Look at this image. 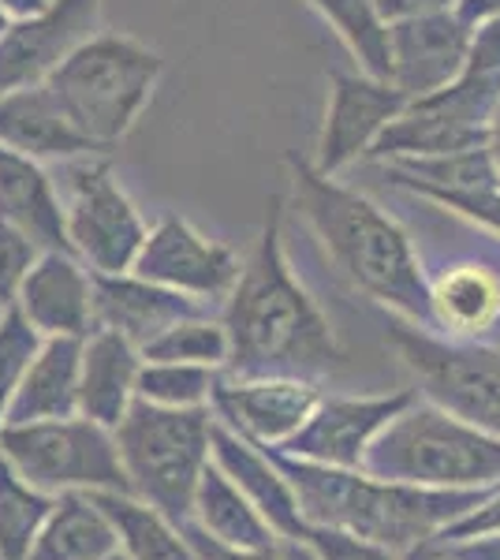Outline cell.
Wrapping results in <instances>:
<instances>
[{"instance_id": "cell-1", "label": "cell", "mask_w": 500, "mask_h": 560, "mask_svg": "<svg viewBox=\"0 0 500 560\" xmlns=\"http://www.w3.org/2000/svg\"><path fill=\"white\" fill-rule=\"evenodd\" d=\"M284 210L288 198L272 195L258 240L221 303V322L229 332L224 374L303 377L322 385L344 363V351L322 303L292 269L284 247Z\"/></svg>"}, {"instance_id": "cell-2", "label": "cell", "mask_w": 500, "mask_h": 560, "mask_svg": "<svg viewBox=\"0 0 500 560\" xmlns=\"http://www.w3.org/2000/svg\"><path fill=\"white\" fill-rule=\"evenodd\" d=\"M284 168L292 184L288 202L303 217L336 273L370 303L385 306L393 318L433 329L426 266L411 232L340 176L322 173L311 158L288 150Z\"/></svg>"}, {"instance_id": "cell-3", "label": "cell", "mask_w": 500, "mask_h": 560, "mask_svg": "<svg viewBox=\"0 0 500 560\" xmlns=\"http://www.w3.org/2000/svg\"><path fill=\"white\" fill-rule=\"evenodd\" d=\"M272 464L292 482L299 512L306 523L344 527L354 535L381 541L404 557L407 549L433 541L449 523L478 509L493 490H426V486L385 482L362 467H329L314 459H299L284 448L261 445Z\"/></svg>"}, {"instance_id": "cell-4", "label": "cell", "mask_w": 500, "mask_h": 560, "mask_svg": "<svg viewBox=\"0 0 500 560\" xmlns=\"http://www.w3.org/2000/svg\"><path fill=\"white\" fill-rule=\"evenodd\" d=\"M165 75V57L120 31H97L45 79L68 120L113 153L135 131L142 108Z\"/></svg>"}, {"instance_id": "cell-5", "label": "cell", "mask_w": 500, "mask_h": 560, "mask_svg": "<svg viewBox=\"0 0 500 560\" xmlns=\"http://www.w3.org/2000/svg\"><path fill=\"white\" fill-rule=\"evenodd\" d=\"M362 471L426 490H493L500 486V438L415 396L367 448Z\"/></svg>"}, {"instance_id": "cell-6", "label": "cell", "mask_w": 500, "mask_h": 560, "mask_svg": "<svg viewBox=\"0 0 500 560\" xmlns=\"http://www.w3.org/2000/svg\"><path fill=\"white\" fill-rule=\"evenodd\" d=\"M209 433L213 408H161L135 396L113 427L131 493L176 523H187L198 478L209 467Z\"/></svg>"}, {"instance_id": "cell-7", "label": "cell", "mask_w": 500, "mask_h": 560, "mask_svg": "<svg viewBox=\"0 0 500 560\" xmlns=\"http://www.w3.org/2000/svg\"><path fill=\"white\" fill-rule=\"evenodd\" d=\"M399 363L415 377V393L452 419L500 438V345L460 340L393 318L385 329Z\"/></svg>"}, {"instance_id": "cell-8", "label": "cell", "mask_w": 500, "mask_h": 560, "mask_svg": "<svg viewBox=\"0 0 500 560\" xmlns=\"http://www.w3.org/2000/svg\"><path fill=\"white\" fill-rule=\"evenodd\" d=\"M0 456L42 493L131 490L113 430L86 415L20 422L0 430Z\"/></svg>"}, {"instance_id": "cell-9", "label": "cell", "mask_w": 500, "mask_h": 560, "mask_svg": "<svg viewBox=\"0 0 500 560\" xmlns=\"http://www.w3.org/2000/svg\"><path fill=\"white\" fill-rule=\"evenodd\" d=\"M60 198L71 255L90 273H131L150 224L120 187L108 153L68 161V187Z\"/></svg>"}, {"instance_id": "cell-10", "label": "cell", "mask_w": 500, "mask_h": 560, "mask_svg": "<svg viewBox=\"0 0 500 560\" xmlns=\"http://www.w3.org/2000/svg\"><path fill=\"white\" fill-rule=\"evenodd\" d=\"M500 102V79L463 68L456 83L433 90L404 105V113L385 128L367 161L438 158L470 147H486L489 116Z\"/></svg>"}, {"instance_id": "cell-11", "label": "cell", "mask_w": 500, "mask_h": 560, "mask_svg": "<svg viewBox=\"0 0 500 560\" xmlns=\"http://www.w3.org/2000/svg\"><path fill=\"white\" fill-rule=\"evenodd\" d=\"M243 269V258L235 255L229 243L206 236L198 224H190L179 213H161L150 224L142 250L135 258L131 273L142 280H153L172 292L195 295L206 303H224V295L232 292L235 277Z\"/></svg>"}, {"instance_id": "cell-12", "label": "cell", "mask_w": 500, "mask_h": 560, "mask_svg": "<svg viewBox=\"0 0 500 560\" xmlns=\"http://www.w3.org/2000/svg\"><path fill=\"white\" fill-rule=\"evenodd\" d=\"M325 83H329V97H325L314 165L329 176H340L344 168L367 161L388 124L404 113L407 97L393 83L367 75V71L333 68Z\"/></svg>"}, {"instance_id": "cell-13", "label": "cell", "mask_w": 500, "mask_h": 560, "mask_svg": "<svg viewBox=\"0 0 500 560\" xmlns=\"http://www.w3.org/2000/svg\"><path fill=\"white\" fill-rule=\"evenodd\" d=\"M105 0H49L38 15L12 20L0 38V94L38 86L97 34Z\"/></svg>"}, {"instance_id": "cell-14", "label": "cell", "mask_w": 500, "mask_h": 560, "mask_svg": "<svg viewBox=\"0 0 500 560\" xmlns=\"http://www.w3.org/2000/svg\"><path fill=\"white\" fill-rule=\"evenodd\" d=\"M415 388L404 393H385V396H325L317 400L311 419L295 430V438H288L284 448L299 459H314V464L329 467H362L367 448L374 445V438L388 422L396 419L407 404L415 400Z\"/></svg>"}, {"instance_id": "cell-15", "label": "cell", "mask_w": 500, "mask_h": 560, "mask_svg": "<svg viewBox=\"0 0 500 560\" xmlns=\"http://www.w3.org/2000/svg\"><path fill=\"white\" fill-rule=\"evenodd\" d=\"M322 400V385L303 377H232L221 370L213 388L217 419L254 445H284L311 419Z\"/></svg>"}, {"instance_id": "cell-16", "label": "cell", "mask_w": 500, "mask_h": 560, "mask_svg": "<svg viewBox=\"0 0 500 560\" xmlns=\"http://www.w3.org/2000/svg\"><path fill=\"white\" fill-rule=\"evenodd\" d=\"M470 49V26L456 12L388 23V83L407 102L460 79Z\"/></svg>"}, {"instance_id": "cell-17", "label": "cell", "mask_w": 500, "mask_h": 560, "mask_svg": "<svg viewBox=\"0 0 500 560\" xmlns=\"http://www.w3.org/2000/svg\"><path fill=\"white\" fill-rule=\"evenodd\" d=\"M213 311L221 306L172 292L153 280H142L139 273H94V329L120 332L139 351L158 340L168 325Z\"/></svg>"}, {"instance_id": "cell-18", "label": "cell", "mask_w": 500, "mask_h": 560, "mask_svg": "<svg viewBox=\"0 0 500 560\" xmlns=\"http://www.w3.org/2000/svg\"><path fill=\"white\" fill-rule=\"evenodd\" d=\"M15 311L42 337H86L94 329V273L68 250H42L15 295Z\"/></svg>"}, {"instance_id": "cell-19", "label": "cell", "mask_w": 500, "mask_h": 560, "mask_svg": "<svg viewBox=\"0 0 500 560\" xmlns=\"http://www.w3.org/2000/svg\"><path fill=\"white\" fill-rule=\"evenodd\" d=\"M433 332L460 340H493L500 325V266L493 258L444 261L438 273L426 269Z\"/></svg>"}, {"instance_id": "cell-20", "label": "cell", "mask_w": 500, "mask_h": 560, "mask_svg": "<svg viewBox=\"0 0 500 560\" xmlns=\"http://www.w3.org/2000/svg\"><path fill=\"white\" fill-rule=\"evenodd\" d=\"M209 456L221 467L224 475L240 486V493L247 497L254 509L261 512V520L272 527L277 538H303L306 520L299 512L295 490L284 478L272 456L261 445H254L243 433H235L232 427H224L213 415V433H209Z\"/></svg>"}, {"instance_id": "cell-21", "label": "cell", "mask_w": 500, "mask_h": 560, "mask_svg": "<svg viewBox=\"0 0 500 560\" xmlns=\"http://www.w3.org/2000/svg\"><path fill=\"white\" fill-rule=\"evenodd\" d=\"M0 147L42 161V165H53V161L68 165V161L105 153L68 120L57 94L45 83L0 94Z\"/></svg>"}, {"instance_id": "cell-22", "label": "cell", "mask_w": 500, "mask_h": 560, "mask_svg": "<svg viewBox=\"0 0 500 560\" xmlns=\"http://www.w3.org/2000/svg\"><path fill=\"white\" fill-rule=\"evenodd\" d=\"M0 221L15 224L42 250H68V224H63V198L49 168L34 158L0 147Z\"/></svg>"}, {"instance_id": "cell-23", "label": "cell", "mask_w": 500, "mask_h": 560, "mask_svg": "<svg viewBox=\"0 0 500 560\" xmlns=\"http://www.w3.org/2000/svg\"><path fill=\"white\" fill-rule=\"evenodd\" d=\"M142 351L113 329H90L79 359V415L113 430L139 396Z\"/></svg>"}, {"instance_id": "cell-24", "label": "cell", "mask_w": 500, "mask_h": 560, "mask_svg": "<svg viewBox=\"0 0 500 560\" xmlns=\"http://www.w3.org/2000/svg\"><path fill=\"white\" fill-rule=\"evenodd\" d=\"M79 359H83V337H42L4 427L79 415Z\"/></svg>"}, {"instance_id": "cell-25", "label": "cell", "mask_w": 500, "mask_h": 560, "mask_svg": "<svg viewBox=\"0 0 500 560\" xmlns=\"http://www.w3.org/2000/svg\"><path fill=\"white\" fill-rule=\"evenodd\" d=\"M120 541L94 493H60L26 560H113Z\"/></svg>"}, {"instance_id": "cell-26", "label": "cell", "mask_w": 500, "mask_h": 560, "mask_svg": "<svg viewBox=\"0 0 500 560\" xmlns=\"http://www.w3.org/2000/svg\"><path fill=\"white\" fill-rule=\"evenodd\" d=\"M187 523H195L209 538L224 541V546H235V549H272L280 541L272 535L269 523L261 520V512L240 493V486L213 464V456H209V467L202 471V478H198L195 504H190Z\"/></svg>"}, {"instance_id": "cell-27", "label": "cell", "mask_w": 500, "mask_h": 560, "mask_svg": "<svg viewBox=\"0 0 500 560\" xmlns=\"http://www.w3.org/2000/svg\"><path fill=\"white\" fill-rule=\"evenodd\" d=\"M94 501L102 504V512L113 523L124 560H195L184 523L165 516L131 490L94 493Z\"/></svg>"}, {"instance_id": "cell-28", "label": "cell", "mask_w": 500, "mask_h": 560, "mask_svg": "<svg viewBox=\"0 0 500 560\" xmlns=\"http://www.w3.org/2000/svg\"><path fill=\"white\" fill-rule=\"evenodd\" d=\"M336 31L359 71L388 83V23L377 0H306Z\"/></svg>"}, {"instance_id": "cell-29", "label": "cell", "mask_w": 500, "mask_h": 560, "mask_svg": "<svg viewBox=\"0 0 500 560\" xmlns=\"http://www.w3.org/2000/svg\"><path fill=\"white\" fill-rule=\"evenodd\" d=\"M53 493H42L0 456V560H26L45 516L53 512Z\"/></svg>"}, {"instance_id": "cell-30", "label": "cell", "mask_w": 500, "mask_h": 560, "mask_svg": "<svg viewBox=\"0 0 500 560\" xmlns=\"http://www.w3.org/2000/svg\"><path fill=\"white\" fill-rule=\"evenodd\" d=\"M142 359L147 363H198L224 370V363H229V332H224L221 311L195 314V318L168 325L158 340L142 348Z\"/></svg>"}, {"instance_id": "cell-31", "label": "cell", "mask_w": 500, "mask_h": 560, "mask_svg": "<svg viewBox=\"0 0 500 560\" xmlns=\"http://www.w3.org/2000/svg\"><path fill=\"white\" fill-rule=\"evenodd\" d=\"M221 370L198 363H147L139 374V400L161 408H209Z\"/></svg>"}, {"instance_id": "cell-32", "label": "cell", "mask_w": 500, "mask_h": 560, "mask_svg": "<svg viewBox=\"0 0 500 560\" xmlns=\"http://www.w3.org/2000/svg\"><path fill=\"white\" fill-rule=\"evenodd\" d=\"M38 348H42V332L34 329L15 306H8V311L0 314V430H4L8 408H12L26 366L38 355Z\"/></svg>"}, {"instance_id": "cell-33", "label": "cell", "mask_w": 500, "mask_h": 560, "mask_svg": "<svg viewBox=\"0 0 500 560\" xmlns=\"http://www.w3.org/2000/svg\"><path fill=\"white\" fill-rule=\"evenodd\" d=\"M415 198L433 202L438 210L460 217L500 240V187H467V191H418Z\"/></svg>"}, {"instance_id": "cell-34", "label": "cell", "mask_w": 500, "mask_h": 560, "mask_svg": "<svg viewBox=\"0 0 500 560\" xmlns=\"http://www.w3.org/2000/svg\"><path fill=\"white\" fill-rule=\"evenodd\" d=\"M303 541L317 560H399V553L381 541H370L344 527H325V523H306Z\"/></svg>"}, {"instance_id": "cell-35", "label": "cell", "mask_w": 500, "mask_h": 560, "mask_svg": "<svg viewBox=\"0 0 500 560\" xmlns=\"http://www.w3.org/2000/svg\"><path fill=\"white\" fill-rule=\"evenodd\" d=\"M42 247L31 236H23L15 224L0 221V306H15V295H20L26 273L38 261Z\"/></svg>"}, {"instance_id": "cell-36", "label": "cell", "mask_w": 500, "mask_h": 560, "mask_svg": "<svg viewBox=\"0 0 500 560\" xmlns=\"http://www.w3.org/2000/svg\"><path fill=\"white\" fill-rule=\"evenodd\" d=\"M478 535H500V490L489 493L478 509H470L467 516H460L456 523L441 530L433 541L449 546V541H463V538H478Z\"/></svg>"}, {"instance_id": "cell-37", "label": "cell", "mask_w": 500, "mask_h": 560, "mask_svg": "<svg viewBox=\"0 0 500 560\" xmlns=\"http://www.w3.org/2000/svg\"><path fill=\"white\" fill-rule=\"evenodd\" d=\"M187 530V541L195 549V560H280L277 546L272 549H235V546H224V541L209 538L206 530H198L195 523H184Z\"/></svg>"}, {"instance_id": "cell-38", "label": "cell", "mask_w": 500, "mask_h": 560, "mask_svg": "<svg viewBox=\"0 0 500 560\" xmlns=\"http://www.w3.org/2000/svg\"><path fill=\"white\" fill-rule=\"evenodd\" d=\"M460 0H377L385 23L415 20V15H438V12H456Z\"/></svg>"}, {"instance_id": "cell-39", "label": "cell", "mask_w": 500, "mask_h": 560, "mask_svg": "<svg viewBox=\"0 0 500 560\" xmlns=\"http://www.w3.org/2000/svg\"><path fill=\"white\" fill-rule=\"evenodd\" d=\"M441 549L452 557H460V560H500V535H478V538L449 541V546H441Z\"/></svg>"}, {"instance_id": "cell-40", "label": "cell", "mask_w": 500, "mask_h": 560, "mask_svg": "<svg viewBox=\"0 0 500 560\" xmlns=\"http://www.w3.org/2000/svg\"><path fill=\"white\" fill-rule=\"evenodd\" d=\"M456 15L470 26V31H475L478 23L497 20V15H500V0H460V4H456Z\"/></svg>"}, {"instance_id": "cell-41", "label": "cell", "mask_w": 500, "mask_h": 560, "mask_svg": "<svg viewBox=\"0 0 500 560\" xmlns=\"http://www.w3.org/2000/svg\"><path fill=\"white\" fill-rule=\"evenodd\" d=\"M45 4H49V0H0V12H4L8 20H26V15H38Z\"/></svg>"}, {"instance_id": "cell-42", "label": "cell", "mask_w": 500, "mask_h": 560, "mask_svg": "<svg viewBox=\"0 0 500 560\" xmlns=\"http://www.w3.org/2000/svg\"><path fill=\"white\" fill-rule=\"evenodd\" d=\"M277 553H280V560H317L303 538H280L277 541Z\"/></svg>"}, {"instance_id": "cell-43", "label": "cell", "mask_w": 500, "mask_h": 560, "mask_svg": "<svg viewBox=\"0 0 500 560\" xmlns=\"http://www.w3.org/2000/svg\"><path fill=\"white\" fill-rule=\"evenodd\" d=\"M486 150H489V158H493V168H497V176H500V102H497V108H493V116H489Z\"/></svg>"}, {"instance_id": "cell-44", "label": "cell", "mask_w": 500, "mask_h": 560, "mask_svg": "<svg viewBox=\"0 0 500 560\" xmlns=\"http://www.w3.org/2000/svg\"><path fill=\"white\" fill-rule=\"evenodd\" d=\"M433 557H438V541H422V546L407 549L399 560H433Z\"/></svg>"}, {"instance_id": "cell-45", "label": "cell", "mask_w": 500, "mask_h": 560, "mask_svg": "<svg viewBox=\"0 0 500 560\" xmlns=\"http://www.w3.org/2000/svg\"><path fill=\"white\" fill-rule=\"evenodd\" d=\"M8 26H12V20H8V15L0 12V38H4V31H8Z\"/></svg>"}, {"instance_id": "cell-46", "label": "cell", "mask_w": 500, "mask_h": 560, "mask_svg": "<svg viewBox=\"0 0 500 560\" xmlns=\"http://www.w3.org/2000/svg\"><path fill=\"white\" fill-rule=\"evenodd\" d=\"M433 560H460V557H452V553H444V549L438 546V557H433Z\"/></svg>"}, {"instance_id": "cell-47", "label": "cell", "mask_w": 500, "mask_h": 560, "mask_svg": "<svg viewBox=\"0 0 500 560\" xmlns=\"http://www.w3.org/2000/svg\"><path fill=\"white\" fill-rule=\"evenodd\" d=\"M493 340H497V345H500V325H497V332H493Z\"/></svg>"}, {"instance_id": "cell-48", "label": "cell", "mask_w": 500, "mask_h": 560, "mask_svg": "<svg viewBox=\"0 0 500 560\" xmlns=\"http://www.w3.org/2000/svg\"><path fill=\"white\" fill-rule=\"evenodd\" d=\"M113 560H124V553H116V557H113Z\"/></svg>"}, {"instance_id": "cell-49", "label": "cell", "mask_w": 500, "mask_h": 560, "mask_svg": "<svg viewBox=\"0 0 500 560\" xmlns=\"http://www.w3.org/2000/svg\"><path fill=\"white\" fill-rule=\"evenodd\" d=\"M0 314H4V306H0Z\"/></svg>"}]
</instances>
